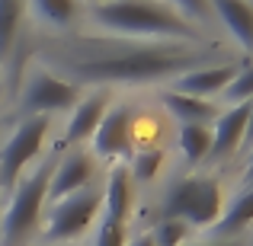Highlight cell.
I'll list each match as a JSON object with an SVG mask.
<instances>
[{
	"instance_id": "6da1fadb",
	"label": "cell",
	"mask_w": 253,
	"mask_h": 246,
	"mask_svg": "<svg viewBox=\"0 0 253 246\" xmlns=\"http://www.w3.org/2000/svg\"><path fill=\"white\" fill-rule=\"evenodd\" d=\"M36 58L42 61V70L71 80L74 86L176 80L186 70L205 68V61L228 64V55L218 42H144L122 35L51 38L36 51Z\"/></svg>"
},
{
	"instance_id": "7a4b0ae2",
	"label": "cell",
	"mask_w": 253,
	"mask_h": 246,
	"mask_svg": "<svg viewBox=\"0 0 253 246\" xmlns=\"http://www.w3.org/2000/svg\"><path fill=\"white\" fill-rule=\"evenodd\" d=\"M90 19L109 35L144 42H199V26L183 19L164 0H99Z\"/></svg>"
},
{
	"instance_id": "3957f363",
	"label": "cell",
	"mask_w": 253,
	"mask_h": 246,
	"mask_svg": "<svg viewBox=\"0 0 253 246\" xmlns=\"http://www.w3.org/2000/svg\"><path fill=\"white\" fill-rule=\"evenodd\" d=\"M55 170V157L39 163L10 189V202L0 217V246H23L42 221V208L48 202V179Z\"/></svg>"
},
{
	"instance_id": "277c9868",
	"label": "cell",
	"mask_w": 253,
	"mask_h": 246,
	"mask_svg": "<svg viewBox=\"0 0 253 246\" xmlns=\"http://www.w3.org/2000/svg\"><path fill=\"white\" fill-rule=\"evenodd\" d=\"M161 217L196 227H211L221 217V185L211 176H183L164 192Z\"/></svg>"
},
{
	"instance_id": "5b68a950",
	"label": "cell",
	"mask_w": 253,
	"mask_h": 246,
	"mask_svg": "<svg viewBox=\"0 0 253 246\" xmlns=\"http://www.w3.org/2000/svg\"><path fill=\"white\" fill-rule=\"evenodd\" d=\"M48 128H51L48 115H29L10 131V138L0 147V189L3 192H10L26 176L29 163L42 154Z\"/></svg>"
},
{
	"instance_id": "8992f818",
	"label": "cell",
	"mask_w": 253,
	"mask_h": 246,
	"mask_svg": "<svg viewBox=\"0 0 253 246\" xmlns=\"http://www.w3.org/2000/svg\"><path fill=\"white\" fill-rule=\"evenodd\" d=\"M99 211H103V189L86 185V189L51 205L48 224H45V237L48 240H74V237H81L96 221Z\"/></svg>"
},
{
	"instance_id": "52a82bcc",
	"label": "cell",
	"mask_w": 253,
	"mask_h": 246,
	"mask_svg": "<svg viewBox=\"0 0 253 246\" xmlns=\"http://www.w3.org/2000/svg\"><path fill=\"white\" fill-rule=\"evenodd\" d=\"M81 99V86H74L71 80L48 74V70H32L23 90V112L29 115H51V112H71Z\"/></svg>"
},
{
	"instance_id": "ba28073f",
	"label": "cell",
	"mask_w": 253,
	"mask_h": 246,
	"mask_svg": "<svg viewBox=\"0 0 253 246\" xmlns=\"http://www.w3.org/2000/svg\"><path fill=\"white\" fill-rule=\"evenodd\" d=\"M93 173H96V157L84 147H71L64 157L55 160V170L48 179V202H61V198L93 185Z\"/></svg>"
},
{
	"instance_id": "9c48e42d",
	"label": "cell",
	"mask_w": 253,
	"mask_h": 246,
	"mask_svg": "<svg viewBox=\"0 0 253 246\" xmlns=\"http://www.w3.org/2000/svg\"><path fill=\"white\" fill-rule=\"evenodd\" d=\"M131 112L125 105H109L99 122V128L93 131V157L103 160H122L131 150Z\"/></svg>"
},
{
	"instance_id": "30bf717a",
	"label": "cell",
	"mask_w": 253,
	"mask_h": 246,
	"mask_svg": "<svg viewBox=\"0 0 253 246\" xmlns=\"http://www.w3.org/2000/svg\"><path fill=\"white\" fill-rule=\"evenodd\" d=\"M247 115H250V103L218 109L215 122H211V154L209 157L224 160V157H231L237 147H241L244 144V128H247Z\"/></svg>"
},
{
	"instance_id": "8fae6325",
	"label": "cell",
	"mask_w": 253,
	"mask_h": 246,
	"mask_svg": "<svg viewBox=\"0 0 253 246\" xmlns=\"http://www.w3.org/2000/svg\"><path fill=\"white\" fill-rule=\"evenodd\" d=\"M106 109H109V93H106V90H96V93H86V96H81V99H77V105L71 109L68 128H64V144L77 147L81 141L93 138V131L99 128Z\"/></svg>"
},
{
	"instance_id": "7c38bea8",
	"label": "cell",
	"mask_w": 253,
	"mask_h": 246,
	"mask_svg": "<svg viewBox=\"0 0 253 246\" xmlns=\"http://www.w3.org/2000/svg\"><path fill=\"white\" fill-rule=\"evenodd\" d=\"M237 74L234 64H205V68L196 70H186L173 80V93H186V96H196V99H209L215 93H224V86L231 83V77Z\"/></svg>"
},
{
	"instance_id": "4fadbf2b",
	"label": "cell",
	"mask_w": 253,
	"mask_h": 246,
	"mask_svg": "<svg viewBox=\"0 0 253 246\" xmlns=\"http://www.w3.org/2000/svg\"><path fill=\"white\" fill-rule=\"evenodd\" d=\"M209 10H215L218 23L228 29V35L253 55V3L250 0H209Z\"/></svg>"
},
{
	"instance_id": "5bb4252c",
	"label": "cell",
	"mask_w": 253,
	"mask_h": 246,
	"mask_svg": "<svg viewBox=\"0 0 253 246\" xmlns=\"http://www.w3.org/2000/svg\"><path fill=\"white\" fill-rule=\"evenodd\" d=\"M131 173L128 166L116 163L109 170V179H106V189H103V217L109 221L125 224L128 221V211H131Z\"/></svg>"
},
{
	"instance_id": "9a60e30c",
	"label": "cell",
	"mask_w": 253,
	"mask_h": 246,
	"mask_svg": "<svg viewBox=\"0 0 253 246\" xmlns=\"http://www.w3.org/2000/svg\"><path fill=\"white\" fill-rule=\"evenodd\" d=\"M161 103L179 125H209V122H215V115H218V109L209 103V99H196V96L173 93V90L164 93Z\"/></svg>"
},
{
	"instance_id": "2e32d148",
	"label": "cell",
	"mask_w": 253,
	"mask_h": 246,
	"mask_svg": "<svg viewBox=\"0 0 253 246\" xmlns=\"http://www.w3.org/2000/svg\"><path fill=\"white\" fill-rule=\"evenodd\" d=\"M250 224H253V185H247V189L228 205V211L215 221V234L218 237H231V234H241V230L250 227Z\"/></svg>"
},
{
	"instance_id": "e0dca14e",
	"label": "cell",
	"mask_w": 253,
	"mask_h": 246,
	"mask_svg": "<svg viewBox=\"0 0 253 246\" xmlns=\"http://www.w3.org/2000/svg\"><path fill=\"white\" fill-rule=\"evenodd\" d=\"M26 10H32V16L39 23L48 26H71L77 16V0H26Z\"/></svg>"
},
{
	"instance_id": "ac0fdd59",
	"label": "cell",
	"mask_w": 253,
	"mask_h": 246,
	"mask_svg": "<svg viewBox=\"0 0 253 246\" xmlns=\"http://www.w3.org/2000/svg\"><path fill=\"white\" fill-rule=\"evenodd\" d=\"M179 150L189 163H202L211 154V128L209 125H179Z\"/></svg>"
},
{
	"instance_id": "d6986e66",
	"label": "cell",
	"mask_w": 253,
	"mask_h": 246,
	"mask_svg": "<svg viewBox=\"0 0 253 246\" xmlns=\"http://www.w3.org/2000/svg\"><path fill=\"white\" fill-rule=\"evenodd\" d=\"M26 16V0H0V61L10 55Z\"/></svg>"
},
{
	"instance_id": "ffe728a7",
	"label": "cell",
	"mask_w": 253,
	"mask_h": 246,
	"mask_svg": "<svg viewBox=\"0 0 253 246\" xmlns=\"http://www.w3.org/2000/svg\"><path fill=\"white\" fill-rule=\"evenodd\" d=\"M250 99H253V61L237 68V74L224 86V103L228 105H241V103H250Z\"/></svg>"
},
{
	"instance_id": "44dd1931",
	"label": "cell",
	"mask_w": 253,
	"mask_h": 246,
	"mask_svg": "<svg viewBox=\"0 0 253 246\" xmlns=\"http://www.w3.org/2000/svg\"><path fill=\"white\" fill-rule=\"evenodd\" d=\"M189 234H192L189 224L161 217V221H157V227L151 230V240H154V246H186V237H189Z\"/></svg>"
},
{
	"instance_id": "7402d4cb",
	"label": "cell",
	"mask_w": 253,
	"mask_h": 246,
	"mask_svg": "<svg viewBox=\"0 0 253 246\" xmlns=\"http://www.w3.org/2000/svg\"><path fill=\"white\" fill-rule=\"evenodd\" d=\"M90 246H128V227L119 221H109V217H103L96 227V234H93V243Z\"/></svg>"
},
{
	"instance_id": "603a6c76",
	"label": "cell",
	"mask_w": 253,
	"mask_h": 246,
	"mask_svg": "<svg viewBox=\"0 0 253 246\" xmlns=\"http://www.w3.org/2000/svg\"><path fill=\"white\" fill-rule=\"evenodd\" d=\"M161 160H164V154L157 147H148V150H141V154H135L131 176H135V179H154L157 170H161Z\"/></svg>"
},
{
	"instance_id": "cb8c5ba5",
	"label": "cell",
	"mask_w": 253,
	"mask_h": 246,
	"mask_svg": "<svg viewBox=\"0 0 253 246\" xmlns=\"http://www.w3.org/2000/svg\"><path fill=\"white\" fill-rule=\"evenodd\" d=\"M164 3H170L179 16L189 19V23H196V26L209 16V0H164Z\"/></svg>"
},
{
	"instance_id": "d4e9b609",
	"label": "cell",
	"mask_w": 253,
	"mask_h": 246,
	"mask_svg": "<svg viewBox=\"0 0 253 246\" xmlns=\"http://www.w3.org/2000/svg\"><path fill=\"white\" fill-rule=\"evenodd\" d=\"M241 147H253V99H250V115H247V128H244V144Z\"/></svg>"
},
{
	"instance_id": "484cf974",
	"label": "cell",
	"mask_w": 253,
	"mask_h": 246,
	"mask_svg": "<svg viewBox=\"0 0 253 246\" xmlns=\"http://www.w3.org/2000/svg\"><path fill=\"white\" fill-rule=\"evenodd\" d=\"M253 185V147H250V160H247V170H244V189Z\"/></svg>"
},
{
	"instance_id": "4316f807",
	"label": "cell",
	"mask_w": 253,
	"mask_h": 246,
	"mask_svg": "<svg viewBox=\"0 0 253 246\" xmlns=\"http://www.w3.org/2000/svg\"><path fill=\"white\" fill-rule=\"evenodd\" d=\"M128 246H154V240H151V234H141V237H135Z\"/></svg>"
},
{
	"instance_id": "83f0119b",
	"label": "cell",
	"mask_w": 253,
	"mask_h": 246,
	"mask_svg": "<svg viewBox=\"0 0 253 246\" xmlns=\"http://www.w3.org/2000/svg\"><path fill=\"white\" fill-rule=\"evenodd\" d=\"M192 246H234V243H221V240H215V243H192Z\"/></svg>"
},
{
	"instance_id": "f1b7e54d",
	"label": "cell",
	"mask_w": 253,
	"mask_h": 246,
	"mask_svg": "<svg viewBox=\"0 0 253 246\" xmlns=\"http://www.w3.org/2000/svg\"><path fill=\"white\" fill-rule=\"evenodd\" d=\"M250 3H253V0H250Z\"/></svg>"
}]
</instances>
